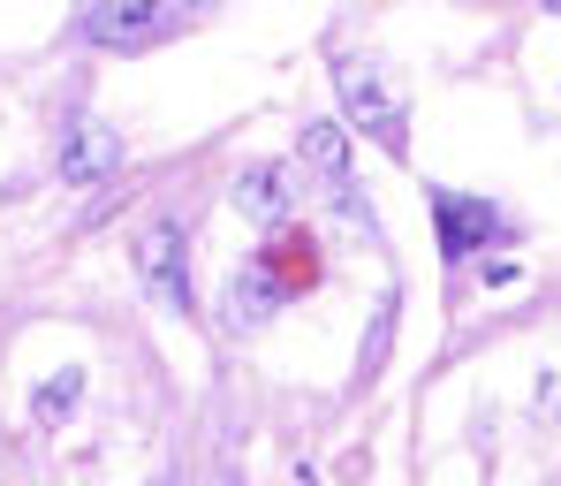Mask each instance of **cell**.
Returning a JSON list of instances; mask_svg holds the SVG:
<instances>
[{"mask_svg":"<svg viewBox=\"0 0 561 486\" xmlns=\"http://www.w3.org/2000/svg\"><path fill=\"white\" fill-rule=\"evenodd\" d=\"M327 77H334V99H342V122L365 129L379 152L410 160V99L394 92V77L379 69L373 54H334Z\"/></svg>","mask_w":561,"mask_h":486,"instance_id":"cell-1","label":"cell"},{"mask_svg":"<svg viewBox=\"0 0 561 486\" xmlns=\"http://www.w3.org/2000/svg\"><path fill=\"white\" fill-rule=\"evenodd\" d=\"M183 0H92L84 8V38L106 46V54H145L175 31Z\"/></svg>","mask_w":561,"mask_h":486,"instance_id":"cell-3","label":"cell"},{"mask_svg":"<svg viewBox=\"0 0 561 486\" xmlns=\"http://www.w3.org/2000/svg\"><path fill=\"white\" fill-rule=\"evenodd\" d=\"M228 205H236L243 221H259V228L288 221V213H296V160H251V168L236 176Z\"/></svg>","mask_w":561,"mask_h":486,"instance_id":"cell-4","label":"cell"},{"mask_svg":"<svg viewBox=\"0 0 561 486\" xmlns=\"http://www.w3.org/2000/svg\"><path fill=\"white\" fill-rule=\"evenodd\" d=\"M228 312H236V327H266L280 312V282L266 267H243V274L228 282Z\"/></svg>","mask_w":561,"mask_h":486,"instance_id":"cell-8","label":"cell"},{"mask_svg":"<svg viewBox=\"0 0 561 486\" xmlns=\"http://www.w3.org/2000/svg\"><path fill=\"white\" fill-rule=\"evenodd\" d=\"M350 160H357V145H350V129H342V122H304V137H296V168H311V176L342 183V176H350Z\"/></svg>","mask_w":561,"mask_h":486,"instance_id":"cell-7","label":"cell"},{"mask_svg":"<svg viewBox=\"0 0 561 486\" xmlns=\"http://www.w3.org/2000/svg\"><path fill=\"white\" fill-rule=\"evenodd\" d=\"M77 403H84V365H61L46 388H31V418H38V426H69Z\"/></svg>","mask_w":561,"mask_h":486,"instance_id":"cell-10","label":"cell"},{"mask_svg":"<svg viewBox=\"0 0 561 486\" xmlns=\"http://www.w3.org/2000/svg\"><path fill=\"white\" fill-rule=\"evenodd\" d=\"M433 228H440V251L448 267H463L470 251H485L501 236V213L485 197H456V191H433Z\"/></svg>","mask_w":561,"mask_h":486,"instance_id":"cell-5","label":"cell"},{"mask_svg":"<svg viewBox=\"0 0 561 486\" xmlns=\"http://www.w3.org/2000/svg\"><path fill=\"white\" fill-rule=\"evenodd\" d=\"M304 486H311V479H304Z\"/></svg>","mask_w":561,"mask_h":486,"instance_id":"cell-13","label":"cell"},{"mask_svg":"<svg viewBox=\"0 0 561 486\" xmlns=\"http://www.w3.org/2000/svg\"><path fill=\"white\" fill-rule=\"evenodd\" d=\"M547 15H561V0H547Z\"/></svg>","mask_w":561,"mask_h":486,"instance_id":"cell-12","label":"cell"},{"mask_svg":"<svg viewBox=\"0 0 561 486\" xmlns=\"http://www.w3.org/2000/svg\"><path fill=\"white\" fill-rule=\"evenodd\" d=\"M122 168V129H106V122H69V137H61V183L69 191H92Z\"/></svg>","mask_w":561,"mask_h":486,"instance_id":"cell-6","label":"cell"},{"mask_svg":"<svg viewBox=\"0 0 561 486\" xmlns=\"http://www.w3.org/2000/svg\"><path fill=\"white\" fill-rule=\"evenodd\" d=\"M327 213H334V228H350L357 244H379V213H373V197L357 191V176L327 183Z\"/></svg>","mask_w":561,"mask_h":486,"instance_id":"cell-9","label":"cell"},{"mask_svg":"<svg viewBox=\"0 0 561 486\" xmlns=\"http://www.w3.org/2000/svg\"><path fill=\"white\" fill-rule=\"evenodd\" d=\"M394 312H402V290H387V296H379L373 327H365V350H357V381H373L379 365H387V335H394Z\"/></svg>","mask_w":561,"mask_h":486,"instance_id":"cell-11","label":"cell"},{"mask_svg":"<svg viewBox=\"0 0 561 486\" xmlns=\"http://www.w3.org/2000/svg\"><path fill=\"white\" fill-rule=\"evenodd\" d=\"M129 267H137V282H145V296H152L160 312L197 319V290H190V228L175 221V213H152V221L137 228Z\"/></svg>","mask_w":561,"mask_h":486,"instance_id":"cell-2","label":"cell"}]
</instances>
